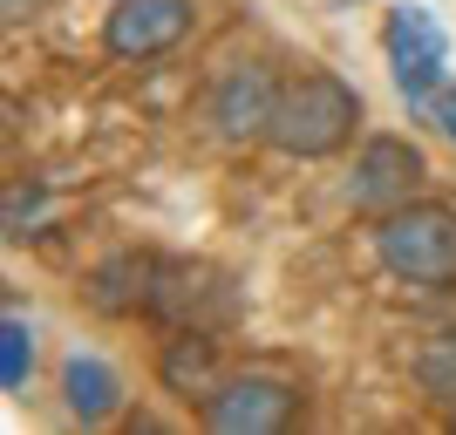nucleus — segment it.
<instances>
[{"label":"nucleus","instance_id":"obj_3","mask_svg":"<svg viewBox=\"0 0 456 435\" xmlns=\"http://www.w3.org/2000/svg\"><path fill=\"white\" fill-rule=\"evenodd\" d=\"M381 48H388V76L409 102H422L429 89H443V68H450V35L429 7H395L388 28H381Z\"/></svg>","mask_w":456,"mask_h":435},{"label":"nucleus","instance_id":"obj_6","mask_svg":"<svg viewBox=\"0 0 456 435\" xmlns=\"http://www.w3.org/2000/svg\"><path fill=\"white\" fill-rule=\"evenodd\" d=\"M422 150L409 143V136H368L362 143V164H354V184H347V197H354V211H395L409 205V190L422 184Z\"/></svg>","mask_w":456,"mask_h":435},{"label":"nucleus","instance_id":"obj_12","mask_svg":"<svg viewBox=\"0 0 456 435\" xmlns=\"http://www.w3.org/2000/svg\"><path fill=\"white\" fill-rule=\"evenodd\" d=\"M422 109H429V123L456 143V89H429V95H422Z\"/></svg>","mask_w":456,"mask_h":435},{"label":"nucleus","instance_id":"obj_9","mask_svg":"<svg viewBox=\"0 0 456 435\" xmlns=\"http://www.w3.org/2000/svg\"><path fill=\"white\" fill-rule=\"evenodd\" d=\"M61 401H69V415H76V422H110L116 408H123V381H116L110 360L69 354V360H61Z\"/></svg>","mask_w":456,"mask_h":435},{"label":"nucleus","instance_id":"obj_1","mask_svg":"<svg viewBox=\"0 0 456 435\" xmlns=\"http://www.w3.org/2000/svg\"><path fill=\"white\" fill-rule=\"evenodd\" d=\"M362 123V95L354 82H341L334 68H300V76L280 82V102H273L266 143L286 157H334Z\"/></svg>","mask_w":456,"mask_h":435},{"label":"nucleus","instance_id":"obj_2","mask_svg":"<svg viewBox=\"0 0 456 435\" xmlns=\"http://www.w3.org/2000/svg\"><path fill=\"white\" fill-rule=\"evenodd\" d=\"M375 252L409 286H450L456 279V211L436 205V197H409V205L381 211Z\"/></svg>","mask_w":456,"mask_h":435},{"label":"nucleus","instance_id":"obj_4","mask_svg":"<svg viewBox=\"0 0 456 435\" xmlns=\"http://www.w3.org/2000/svg\"><path fill=\"white\" fill-rule=\"evenodd\" d=\"M198 7L191 0H116L110 20H102V48L116 61H151V55H171L177 41L191 35Z\"/></svg>","mask_w":456,"mask_h":435},{"label":"nucleus","instance_id":"obj_11","mask_svg":"<svg viewBox=\"0 0 456 435\" xmlns=\"http://www.w3.org/2000/svg\"><path fill=\"white\" fill-rule=\"evenodd\" d=\"M422 381H429L443 401H456V334H443V341L422 354Z\"/></svg>","mask_w":456,"mask_h":435},{"label":"nucleus","instance_id":"obj_8","mask_svg":"<svg viewBox=\"0 0 456 435\" xmlns=\"http://www.w3.org/2000/svg\"><path fill=\"white\" fill-rule=\"evenodd\" d=\"M273 102H280V82L266 68H232L218 82V130L225 136H266Z\"/></svg>","mask_w":456,"mask_h":435},{"label":"nucleus","instance_id":"obj_5","mask_svg":"<svg viewBox=\"0 0 456 435\" xmlns=\"http://www.w3.org/2000/svg\"><path fill=\"white\" fill-rule=\"evenodd\" d=\"M293 408H300V395H293L286 381L239 375V381H225V388L205 401V422L218 435H280L286 422H293Z\"/></svg>","mask_w":456,"mask_h":435},{"label":"nucleus","instance_id":"obj_10","mask_svg":"<svg viewBox=\"0 0 456 435\" xmlns=\"http://www.w3.org/2000/svg\"><path fill=\"white\" fill-rule=\"evenodd\" d=\"M28 375H35V334H28V320H20V313H7V326H0V388H7V395H20V388H28Z\"/></svg>","mask_w":456,"mask_h":435},{"label":"nucleus","instance_id":"obj_7","mask_svg":"<svg viewBox=\"0 0 456 435\" xmlns=\"http://www.w3.org/2000/svg\"><path fill=\"white\" fill-rule=\"evenodd\" d=\"M157 375H164V388H171V395L211 401L218 388H225V375H218V341H211L205 326L171 334V341H164V354H157Z\"/></svg>","mask_w":456,"mask_h":435}]
</instances>
